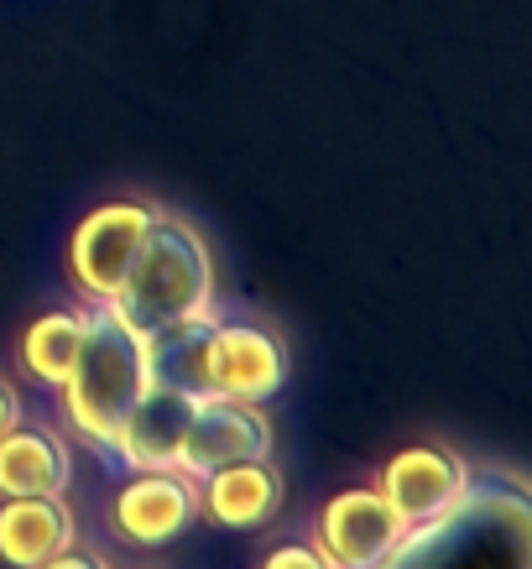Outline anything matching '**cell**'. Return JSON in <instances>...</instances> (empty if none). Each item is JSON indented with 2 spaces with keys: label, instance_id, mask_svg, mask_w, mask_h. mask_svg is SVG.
Returning <instances> with one entry per match:
<instances>
[{
  "label": "cell",
  "instance_id": "1",
  "mask_svg": "<svg viewBox=\"0 0 532 569\" xmlns=\"http://www.w3.org/2000/svg\"><path fill=\"white\" fill-rule=\"evenodd\" d=\"M371 569H532V501L512 476H470L439 518L402 528Z\"/></svg>",
  "mask_w": 532,
  "mask_h": 569
},
{
  "label": "cell",
  "instance_id": "2",
  "mask_svg": "<svg viewBox=\"0 0 532 569\" xmlns=\"http://www.w3.org/2000/svg\"><path fill=\"white\" fill-rule=\"evenodd\" d=\"M214 303V261L199 230L172 214H152L147 241H141L131 272H126L121 293L110 298V309L131 335L152 340L157 329L199 319Z\"/></svg>",
  "mask_w": 532,
  "mask_h": 569
},
{
  "label": "cell",
  "instance_id": "3",
  "mask_svg": "<svg viewBox=\"0 0 532 569\" xmlns=\"http://www.w3.org/2000/svg\"><path fill=\"white\" fill-rule=\"evenodd\" d=\"M147 387H152V381H147V346H141V335H131V329L116 319L110 303L89 309L84 340L73 350L69 377L58 381L69 423L84 433L94 449L110 455Z\"/></svg>",
  "mask_w": 532,
  "mask_h": 569
},
{
  "label": "cell",
  "instance_id": "4",
  "mask_svg": "<svg viewBox=\"0 0 532 569\" xmlns=\"http://www.w3.org/2000/svg\"><path fill=\"white\" fill-rule=\"evenodd\" d=\"M157 209L141 204V199H116V204H100L94 214H84V224L73 230V282L84 288V298L94 303H110L121 293L126 272L137 261L141 241H147V224H152Z\"/></svg>",
  "mask_w": 532,
  "mask_h": 569
},
{
  "label": "cell",
  "instance_id": "5",
  "mask_svg": "<svg viewBox=\"0 0 532 569\" xmlns=\"http://www.w3.org/2000/svg\"><path fill=\"white\" fill-rule=\"evenodd\" d=\"M272 455V429L257 413V402H230V397H209L193 402L189 433L178 449V470L183 476H209L235 460H267Z\"/></svg>",
  "mask_w": 532,
  "mask_h": 569
},
{
  "label": "cell",
  "instance_id": "6",
  "mask_svg": "<svg viewBox=\"0 0 532 569\" xmlns=\"http://www.w3.org/2000/svg\"><path fill=\"white\" fill-rule=\"evenodd\" d=\"M464 486H470V470H464L460 455H449V449H439V445H412L387 460L377 491L397 512L402 528H418V522L439 518Z\"/></svg>",
  "mask_w": 532,
  "mask_h": 569
},
{
  "label": "cell",
  "instance_id": "7",
  "mask_svg": "<svg viewBox=\"0 0 532 569\" xmlns=\"http://www.w3.org/2000/svg\"><path fill=\"white\" fill-rule=\"evenodd\" d=\"M397 538H402V522L371 486L340 491L319 512V553L329 559V569H371L377 559H387Z\"/></svg>",
  "mask_w": 532,
  "mask_h": 569
},
{
  "label": "cell",
  "instance_id": "8",
  "mask_svg": "<svg viewBox=\"0 0 532 569\" xmlns=\"http://www.w3.org/2000/svg\"><path fill=\"white\" fill-rule=\"evenodd\" d=\"M193 507H199V491L183 470H137V481H126L116 491V533L137 549H157L189 528Z\"/></svg>",
  "mask_w": 532,
  "mask_h": 569
},
{
  "label": "cell",
  "instance_id": "9",
  "mask_svg": "<svg viewBox=\"0 0 532 569\" xmlns=\"http://www.w3.org/2000/svg\"><path fill=\"white\" fill-rule=\"evenodd\" d=\"M288 381V350L261 325H220L214 319V397L267 402Z\"/></svg>",
  "mask_w": 532,
  "mask_h": 569
},
{
  "label": "cell",
  "instance_id": "10",
  "mask_svg": "<svg viewBox=\"0 0 532 569\" xmlns=\"http://www.w3.org/2000/svg\"><path fill=\"white\" fill-rule=\"evenodd\" d=\"M189 418H193V397L168 392V387H147L110 455L126 470H178V449H183Z\"/></svg>",
  "mask_w": 532,
  "mask_h": 569
},
{
  "label": "cell",
  "instance_id": "11",
  "mask_svg": "<svg viewBox=\"0 0 532 569\" xmlns=\"http://www.w3.org/2000/svg\"><path fill=\"white\" fill-rule=\"evenodd\" d=\"M141 346H147V381L152 387L183 392L193 402L214 397V319L209 313L157 329L152 340H141Z\"/></svg>",
  "mask_w": 532,
  "mask_h": 569
},
{
  "label": "cell",
  "instance_id": "12",
  "mask_svg": "<svg viewBox=\"0 0 532 569\" xmlns=\"http://www.w3.org/2000/svg\"><path fill=\"white\" fill-rule=\"evenodd\" d=\"M73 512L63 497H6L0 501V559L17 569L48 565L73 543Z\"/></svg>",
  "mask_w": 532,
  "mask_h": 569
},
{
  "label": "cell",
  "instance_id": "13",
  "mask_svg": "<svg viewBox=\"0 0 532 569\" xmlns=\"http://www.w3.org/2000/svg\"><path fill=\"white\" fill-rule=\"evenodd\" d=\"M69 491V449L48 429L0 433V501L6 497H63Z\"/></svg>",
  "mask_w": 532,
  "mask_h": 569
},
{
  "label": "cell",
  "instance_id": "14",
  "mask_svg": "<svg viewBox=\"0 0 532 569\" xmlns=\"http://www.w3.org/2000/svg\"><path fill=\"white\" fill-rule=\"evenodd\" d=\"M282 501V476L267 460H235L204 476V507L224 528H261Z\"/></svg>",
  "mask_w": 532,
  "mask_h": 569
},
{
  "label": "cell",
  "instance_id": "15",
  "mask_svg": "<svg viewBox=\"0 0 532 569\" xmlns=\"http://www.w3.org/2000/svg\"><path fill=\"white\" fill-rule=\"evenodd\" d=\"M79 340H84V313H69V309L42 313V319H32V329L21 335V366H27L37 381L58 387V381L69 377Z\"/></svg>",
  "mask_w": 532,
  "mask_h": 569
},
{
  "label": "cell",
  "instance_id": "16",
  "mask_svg": "<svg viewBox=\"0 0 532 569\" xmlns=\"http://www.w3.org/2000/svg\"><path fill=\"white\" fill-rule=\"evenodd\" d=\"M261 569H329V559L313 543H277L267 559H261Z\"/></svg>",
  "mask_w": 532,
  "mask_h": 569
},
{
  "label": "cell",
  "instance_id": "17",
  "mask_svg": "<svg viewBox=\"0 0 532 569\" xmlns=\"http://www.w3.org/2000/svg\"><path fill=\"white\" fill-rule=\"evenodd\" d=\"M37 569H110V565H104L100 553H84V549H73L69 543L63 553H52L48 565H37Z\"/></svg>",
  "mask_w": 532,
  "mask_h": 569
},
{
  "label": "cell",
  "instance_id": "18",
  "mask_svg": "<svg viewBox=\"0 0 532 569\" xmlns=\"http://www.w3.org/2000/svg\"><path fill=\"white\" fill-rule=\"evenodd\" d=\"M21 423V397L11 392V381H0V433Z\"/></svg>",
  "mask_w": 532,
  "mask_h": 569
}]
</instances>
